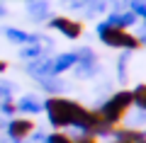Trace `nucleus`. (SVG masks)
<instances>
[{
    "mask_svg": "<svg viewBox=\"0 0 146 143\" xmlns=\"http://www.w3.org/2000/svg\"><path fill=\"white\" fill-rule=\"evenodd\" d=\"M134 107V100H131V90H119L115 92L107 102H102L98 107V114L105 124L110 126H119V121L129 114V109Z\"/></svg>",
    "mask_w": 146,
    "mask_h": 143,
    "instance_id": "f257e3e1",
    "label": "nucleus"
},
{
    "mask_svg": "<svg viewBox=\"0 0 146 143\" xmlns=\"http://www.w3.org/2000/svg\"><path fill=\"white\" fill-rule=\"evenodd\" d=\"M98 36H100V41H102L105 46H110V49L134 51V49H139V46H141L139 36H134L129 29H124V27L110 24V22H105V24L98 27Z\"/></svg>",
    "mask_w": 146,
    "mask_h": 143,
    "instance_id": "f03ea898",
    "label": "nucleus"
},
{
    "mask_svg": "<svg viewBox=\"0 0 146 143\" xmlns=\"http://www.w3.org/2000/svg\"><path fill=\"white\" fill-rule=\"evenodd\" d=\"M34 131H36L34 121H32V119H27V117H12L10 121H7V138H10V141H15V143L27 141Z\"/></svg>",
    "mask_w": 146,
    "mask_h": 143,
    "instance_id": "7ed1b4c3",
    "label": "nucleus"
},
{
    "mask_svg": "<svg viewBox=\"0 0 146 143\" xmlns=\"http://www.w3.org/2000/svg\"><path fill=\"white\" fill-rule=\"evenodd\" d=\"M51 29H56V32H61L63 36H68V39H78L80 34H83V22H78V20H71V17H54L51 22Z\"/></svg>",
    "mask_w": 146,
    "mask_h": 143,
    "instance_id": "20e7f679",
    "label": "nucleus"
},
{
    "mask_svg": "<svg viewBox=\"0 0 146 143\" xmlns=\"http://www.w3.org/2000/svg\"><path fill=\"white\" fill-rule=\"evenodd\" d=\"M112 138H115V143H146L144 131H139V129H124V126H117L112 131Z\"/></svg>",
    "mask_w": 146,
    "mask_h": 143,
    "instance_id": "39448f33",
    "label": "nucleus"
},
{
    "mask_svg": "<svg viewBox=\"0 0 146 143\" xmlns=\"http://www.w3.org/2000/svg\"><path fill=\"white\" fill-rule=\"evenodd\" d=\"M76 61H78L76 53H63V56H58L56 61L51 63V71H54V73H61V71H66V68H71Z\"/></svg>",
    "mask_w": 146,
    "mask_h": 143,
    "instance_id": "423d86ee",
    "label": "nucleus"
},
{
    "mask_svg": "<svg viewBox=\"0 0 146 143\" xmlns=\"http://www.w3.org/2000/svg\"><path fill=\"white\" fill-rule=\"evenodd\" d=\"M131 100H134V107L146 112V82H141V85H136L131 90Z\"/></svg>",
    "mask_w": 146,
    "mask_h": 143,
    "instance_id": "0eeeda50",
    "label": "nucleus"
},
{
    "mask_svg": "<svg viewBox=\"0 0 146 143\" xmlns=\"http://www.w3.org/2000/svg\"><path fill=\"white\" fill-rule=\"evenodd\" d=\"M15 107H17V112H25V114H36L39 109H42V107H39V102H36V100H32V97L20 100Z\"/></svg>",
    "mask_w": 146,
    "mask_h": 143,
    "instance_id": "6e6552de",
    "label": "nucleus"
},
{
    "mask_svg": "<svg viewBox=\"0 0 146 143\" xmlns=\"http://www.w3.org/2000/svg\"><path fill=\"white\" fill-rule=\"evenodd\" d=\"M44 143H76V138H71L68 133H63V131H54V133L46 136Z\"/></svg>",
    "mask_w": 146,
    "mask_h": 143,
    "instance_id": "1a4fd4ad",
    "label": "nucleus"
},
{
    "mask_svg": "<svg viewBox=\"0 0 146 143\" xmlns=\"http://www.w3.org/2000/svg\"><path fill=\"white\" fill-rule=\"evenodd\" d=\"M0 112L5 114V117H15L17 107H15V102H12V100H3V102H0Z\"/></svg>",
    "mask_w": 146,
    "mask_h": 143,
    "instance_id": "9d476101",
    "label": "nucleus"
},
{
    "mask_svg": "<svg viewBox=\"0 0 146 143\" xmlns=\"http://www.w3.org/2000/svg\"><path fill=\"white\" fill-rule=\"evenodd\" d=\"M7 36H10L12 41H29V36L22 34V32H17V29H7Z\"/></svg>",
    "mask_w": 146,
    "mask_h": 143,
    "instance_id": "9b49d317",
    "label": "nucleus"
},
{
    "mask_svg": "<svg viewBox=\"0 0 146 143\" xmlns=\"http://www.w3.org/2000/svg\"><path fill=\"white\" fill-rule=\"evenodd\" d=\"M76 143H100L98 138H90V136H80V138H76Z\"/></svg>",
    "mask_w": 146,
    "mask_h": 143,
    "instance_id": "f8f14e48",
    "label": "nucleus"
},
{
    "mask_svg": "<svg viewBox=\"0 0 146 143\" xmlns=\"http://www.w3.org/2000/svg\"><path fill=\"white\" fill-rule=\"evenodd\" d=\"M7 71V61H3V58H0V73H5Z\"/></svg>",
    "mask_w": 146,
    "mask_h": 143,
    "instance_id": "ddd939ff",
    "label": "nucleus"
},
{
    "mask_svg": "<svg viewBox=\"0 0 146 143\" xmlns=\"http://www.w3.org/2000/svg\"><path fill=\"white\" fill-rule=\"evenodd\" d=\"M112 143H115V141H112Z\"/></svg>",
    "mask_w": 146,
    "mask_h": 143,
    "instance_id": "4468645a",
    "label": "nucleus"
}]
</instances>
